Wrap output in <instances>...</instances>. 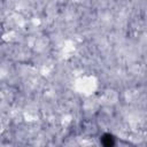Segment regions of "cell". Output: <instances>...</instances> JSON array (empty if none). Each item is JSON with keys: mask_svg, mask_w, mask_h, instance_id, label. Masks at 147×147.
<instances>
[{"mask_svg": "<svg viewBox=\"0 0 147 147\" xmlns=\"http://www.w3.org/2000/svg\"><path fill=\"white\" fill-rule=\"evenodd\" d=\"M101 142L103 147H115V138L110 133H105L101 138Z\"/></svg>", "mask_w": 147, "mask_h": 147, "instance_id": "6da1fadb", "label": "cell"}]
</instances>
